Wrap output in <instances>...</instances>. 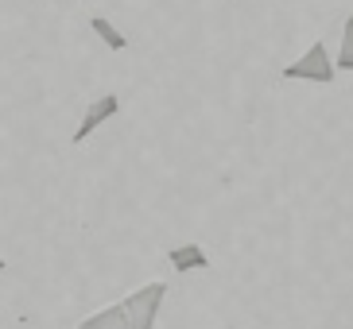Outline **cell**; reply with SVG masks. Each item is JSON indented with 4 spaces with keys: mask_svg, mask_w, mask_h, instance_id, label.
<instances>
[{
    "mask_svg": "<svg viewBox=\"0 0 353 329\" xmlns=\"http://www.w3.org/2000/svg\"><path fill=\"white\" fill-rule=\"evenodd\" d=\"M163 302H167V283H148V287L132 290V295L121 302V306H125L128 329H156Z\"/></svg>",
    "mask_w": 353,
    "mask_h": 329,
    "instance_id": "6da1fadb",
    "label": "cell"
},
{
    "mask_svg": "<svg viewBox=\"0 0 353 329\" xmlns=\"http://www.w3.org/2000/svg\"><path fill=\"white\" fill-rule=\"evenodd\" d=\"M334 59H330V51H326V43H311V47H307V54H303V59H295V62H288V66H283V78H295V82H334Z\"/></svg>",
    "mask_w": 353,
    "mask_h": 329,
    "instance_id": "7a4b0ae2",
    "label": "cell"
},
{
    "mask_svg": "<svg viewBox=\"0 0 353 329\" xmlns=\"http://www.w3.org/2000/svg\"><path fill=\"white\" fill-rule=\"evenodd\" d=\"M117 113H121V97H117V93H101L97 101H90L82 124L74 128V144H85V140H90V136H94L105 120H113Z\"/></svg>",
    "mask_w": 353,
    "mask_h": 329,
    "instance_id": "3957f363",
    "label": "cell"
},
{
    "mask_svg": "<svg viewBox=\"0 0 353 329\" xmlns=\"http://www.w3.org/2000/svg\"><path fill=\"white\" fill-rule=\"evenodd\" d=\"M167 264H171L179 275H187V271H206L210 256L198 244H179V248H167Z\"/></svg>",
    "mask_w": 353,
    "mask_h": 329,
    "instance_id": "277c9868",
    "label": "cell"
},
{
    "mask_svg": "<svg viewBox=\"0 0 353 329\" xmlns=\"http://www.w3.org/2000/svg\"><path fill=\"white\" fill-rule=\"evenodd\" d=\"M90 28H94V35L105 43V47H109V51H125V47H128L125 31L117 28V23L109 20V16H90Z\"/></svg>",
    "mask_w": 353,
    "mask_h": 329,
    "instance_id": "5b68a950",
    "label": "cell"
},
{
    "mask_svg": "<svg viewBox=\"0 0 353 329\" xmlns=\"http://www.w3.org/2000/svg\"><path fill=\"white\" fill-rule=\"evenodd\" d=\"M78 329H128V321H125V306L117 302V306L97 310V314H90V318H85Z\"/></svg>",
    "mask_w": 353,
    "mask_h": 329,
    "instance_id": "8992f818",
    "label": "cell"
},
{
    "mask_svg": "<svg viewBox=\"0 0 353 329\" xmlns=\"http://www.w3.org/2000/svg\"><path fill=\"white\" fill-rule=\"evenodd\" d=\"M334 70H345V74H353V12L345 16V28H342V47H338V59H334Z\"/></svg>",
    "mask_w": 353,
    "mask_h": 329,
    "instance_id": "52a82bcc",
    "label": "cell"
},
{
    "mask_svg": "<svg viewBox=\"0 0 353 329\" xmlns=\"http://www.w3.org/2000/svg\"><path fill=\"white\" fill-rule=\"evenodd\" d=\"M47 4H74V0H47Z\"/></svg>",
    "mask_w": 353,
    "mask_h": 329,
    "instance_id": "ba28073f",
    "label": "cell"
}]
</instances>
